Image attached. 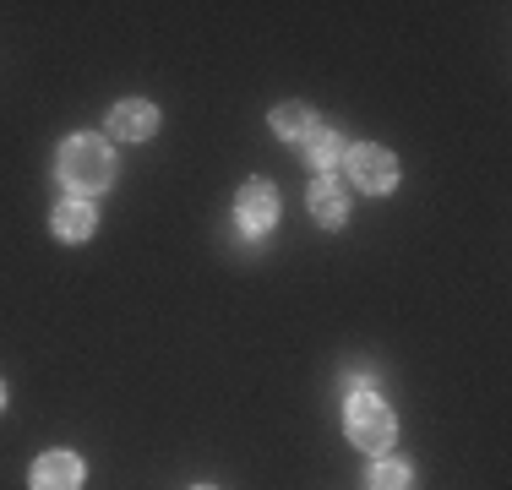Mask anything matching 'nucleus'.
<instances>
[{"instance_id": "f257e3e1", "label": "nucleus", "mask_w": 512, "mask_h": 490, "mask_svg": "<svg viewBox=\"0 0 512 490\" xmlns=\"http://www.w3.org/2000/svg\"><path fill=\"white\" fill-rule=\"evenodd\" d=\"M55 169H60V186H71V196H82V202L115 186V153H109V142L88 137V131L60 142Z\"/></svg>"}, {"instance_id": "f03ea898", "label": "nucleus", "mask_w": 512, "mask_h": 490, "mask_svg": "<svg viewBox=\"0 0 512 490\" xmlns=\"http://www.w3.org/2000/svg\"><path fill=\"white\" fill-rule=\"evenodd\" d=\"M344 431H349V447H365L382 458L398 436V420H393V403H382L376 392H349L344 403Z\"/></svg>"}, {"instance_id": "7ed1b4c3", "label": "nucleus", "mask_w": 512, "mask_h": 490, "mask_svg": "<svg viewBox=\"0 0 512 490\" xmlns=\"http://www.w3.org/2000/svg\"><path fill=\"white\" fill-rule=\"evenodd\" d=\"M344 164H349V186H360L365 196H387L398 186V158L387 153V147L360 142V147H349V153H344Z\"/></svg>"}, {"instance_id": "20e7f679", "label": "nucleus", "mask_w": 512, "mask_h": 490, "mask_svg": "<svg viewBox=\"0 0 512 490\" xmlns=\"http://www.w3.org/2000/svg\"><path fill=\"white\" fill-rule=\"evenodd\" d=\"M235 218H240V229H246L251 240L267 235V229L278 224V191L267 186L262 175L246 180V186H240V202H235Z\"/></svg>"}, {"instance_id": "39448f33", "label": "nucleus", "mask_w": 512, "mask_h": 490, "mask_svg": "<svg viewBox=\"0 0 512 490\" xmlns=\"http://www.w3.org/2000/svg\"><path fill=\"white\" fill-rule=\"evenodd\" d=\"M158 131V109L148 98H120L115 109H109V137L115 142H148Z\"/></svg>"}, {"instance_id": "423d86ee", "label": "nucleus", "mask_w": 512, "mask_h": 490, "mask_svg": "<svg viewBox=\"0 0 512 490\" xmlns=\"http://www.w3.org/2000/svg\"><path fill=\"white\" fill-rule=\"evenodd\" d=\"M50 229L66 245H82V240H93V229H99V213H93V202H82V196H66V202L50 213Z\"/></svg>"}, {"instance_id": "0eeeda50", "label": "nucleus", "mask_w": 512, "mask_h": 490, "mask_svg": "<svg viewBox=\"0 0 512 490\" xmlns=\"http://www.w3.org/2000/svg\"><path fill=\"white\" fill-rule=\"evenodd\" d=\"M33 490H82V458L77 452H44L33 463Z\"/></svg>"}, {"instance_id": "6e6552de", "label": "nucleus", "mask_w": 512, "mask_h": 490, "mask_svg": "<svg viewBox=\"0 0 512 490\" xmlns=\"http://www.w3.org/2000/svg\"><path fill=\"white\" fill-rule=\"evenodd\" d=\"M311 218H316L322 229H344V224H349V191L338 186L333 175H322V180L311 186Z\"/></svg>"}, {"instance_id": "1a4fd4ad", "label": "nucleus", "mask_w": 512, "mask_h": 490, "mask_svg": "<svg viewBox=\"0 0 512 490\" xmlns=\"http://www.w3.org/2000/svg\"><path fill=\"white\" fill-rule=\"evenodd\" d=\"M295 147L306 153V164H316V169H322V175H327L333 164H344V153H349V147H344V137H338L333 126H322V120H316V126H311V131H306V137H300Z\"/></svg>"}, {"instance_id": "9d476101", "label": "nucleus", "mask_w": 512, "mask_h": 490, "mask_svg": "<svg viewBox=\"0 0 512 490\" xmlns=\"http://www.w3.org/2000/svg\"><path fill=\"white\" fill-rule=\"evenodd\" d=\"M311 126H316V115H311L306 104H278V109H273V131H278L284 142H300Z\"/></svg>"}, {"instance_id": "9b49d317", "label": "nucleus", "mask_w": 512, "mask_h": 490, "mask_svg": "<svg viewBox=\"0 0 512 490\" xmlns=\"http://www.w3.org/2000/svg\"><path fill=\"white\" fill-rule=\"evenodd\" d=\"M371 490H409V463L382 452V458L371 463Z\"/></svg>"}, {"instance_id": "f8f14e48", "label": "nucleus", "mask_w": 512, "mask_h": 490, "mask_svg": "<svg viewBox=\"0 0 512 490\" xmlns=\"http://www.w3.org/2000/svg\"><path fill=\"white\" fill-rule=\"evenodd\" d=\"M0 409H6V387H0Z\"/></svg>"}, {"instance_id": "ddd939ff", "label": "nucleus", "mask_w": 512, "mask_h": 490, "mask_svg": "<svg viewBox=\"0 0 512 490\" xmlns=\"http://www.w3.org/2000/svg\"><path fill=\"white\" fill-rule=\"evenodd\" d=\"M197 490H213V485H197Z\"/></svg>"}]
</instances>
